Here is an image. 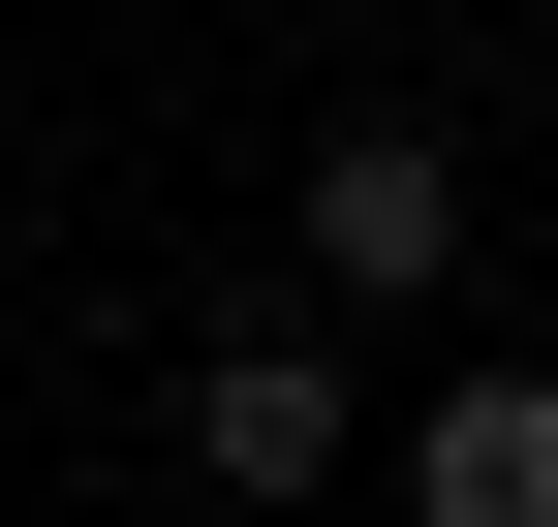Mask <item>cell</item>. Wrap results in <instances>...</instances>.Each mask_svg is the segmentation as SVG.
Segmentation results:
<instances>
[{
	"label": "cell",
	"mask_w": 558,
	"mask_h": 527,
	"mask_svg": "<svg viewBox=\"0 0 558 527\" xmlns=\"http://www.w3.org/2000/svg\"><path fill=\"white\" fill-rule=\"evenodd\" d=\"M403 527H558V372H435L403 404Z\"/></svg>",
	"instance_id": "3957f363"
},
{
	"label": "cell",
	"mask_w": 558,
	"mask_h": 527,
	"mask_svg": "<svg viewBox=\"0 0 558 527\" xmlns=\"http://www.w3.org/2000/svg\"><path fill=\"white\" fill-rule=\"evenodd\" d=\"M435 280H465V124L435 94L311 124V310H435Z\"/></svg>",
	"instance_id": "6da1fadb"
},
{
	"label": "cell",
	"mask_w": 558,
	"mask_h": 527,
	"mask_svg": "<svg viewBox=\"0 0 558 527\" xmlns=\"http://www.w3.org/2000/svg\"><path fill=\"white\" fill-rule=\"evenodd\" d=\"M341 434H373V404H341V310H218V342H186V466H218L248 527L341 497Z\"/></svg>",
	"instance_id": "7a4b0ae2"
}]
</instances>
